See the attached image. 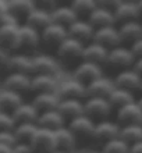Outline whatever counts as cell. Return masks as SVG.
I'll use <instances>...</instances> for the list:
<instances>
[{"mask_svg":"<svg viewBox=\"0 0 142 153\" xmlns=\"http://www.w3.org/2000/svg\"><path fill=\"white\" fill-rule=\"evenodd\" d=\"M52 16V22L57 25H61L64 28H68L71 24H74L75 21L78 20L74 10L71 8L70 4H65V6H56V7L52 10L50 13Z\"/></svg>","mask_w":142,"mask_h":153,"instance_id":"obj_29","label":"cell"},{"mask_svg":"<svg viewBox=\"0 0 142 153\" xmlns=\"http://www.w3.org/2000/svg\"><path fill=\"white\" fill-rule=\"evenodd\" d=\"M60 82L56 75H32L31 76V92L39 93H57Z\"/></svg>","mask_w":142,"mask_h":153,"instance_id":"obj_17","label":"cell"},{"mask_svg":"<svg viewBox=\"0 0 142 153\" xmlns=\"http://www.w3.org/2000/svg\"><path fill=\"white\" fill-rule=\"evenodd\" d=\"M25 25H28L31 28H33L38 32H42L45 28H48L49 25L52 24V16L50 11L45 10L41 7H35L32 11L29 13V16L25 18L24 21Z\"/></svg>","mask_w":142,"mask_h":153,"instance_id":"obj_20","label":"cell"},{"mask_svg":"<svg viewBox=\"0 0 142 153\" xmlns=\"http://www.w3.org/2000/svg\"><path fill=\"white\" fill-rule=\"evenodd\" d=\"M118 137H120V125H118V123L105 120V121H99V123L95 124L94 139L102 142L103 145H105L106 142H109Z\"/></svg>","mask_w":142,"mask_h":153,"instance_id":"obj_19","label":"cell"},{"mask_svg":"<svg viewBox=\"0 0 142 153\" xmlns=\"http://www.w3.org/2000/svg\"><path fill=\"white\" fill-rule=\"evenodd\" d=\"M36 7L33 0H8L7 11L14 20L20 24V20H24L29 16V13Z\"/></svg>","mask_w":142,"mask_h":153,"instance_id":"obj_21","label":"cell"},{"mask_svg":"<svg viewBox=\"0 0 142 153\" xmlns=\"http://www.w3.org/2000/svg\"><path fill=\"white\" fill-rule=\"evenodd\" d=\"M18 32L20 24L17 22H4L0 25V48L7 52L18 50Z\"/></svg>","mask_w":142,"mask_h":153,"instance_id":"obj_11","label":"cell"},{"mask_svg":"<svg viewBox=\"0 0 142 153\" xmlns=\"http://www.w3.org/2000/svg\"><path fill=\"white\" fill-rule=\"evenodd\" d=\"M120 138L130 146L142 141V124H131L120 127Z\"/></svg>","mask_w":142,"mask_h":153,"instance_id":"obj_36","label":"cell"},{"mask_svg":"<svg viewBox=\"0 0 142 153\" xmlns=\"http://www.w3.org/2000/svg\"><path fill=\"white\" fill-rule=\"evenodd\" d=\"M31 103L36 109L38 113L42 114L46 113V111L57 110L59 103H60V97H59L57 93H39V95L33 96Z\"/></svg>","mask_w":142,"mask_h":153,"instance_id":"obj_26","label":"cell"},{"mask_svg":"<svg viewBox=\"0 0 142 153\" xmlns=\"http://www.w3.org/2000/svg\"><path fill=\"white\" fill-rule=\"evenodd\" d=\"M137 102H138V105H139V107H141V109H142V96H141V97H139V100H137Z\"/></svg>","mask_w":142,"mask_h":153,"instance_id":"obj_49","label":"cell"},{"mask_svg":"<svg viewBox=\"0 0 142 153\" xmlns=\"http://www.w3.org/2000/svg\"><path fill=\"white\" fill-rule=\"evenodd\" d=\"M102 152L103 153H130V145L118 137L109 142H106L103 145V148H102Z\"/></svg>","mask_w":142,"mask_h":153,"instance_id":"obj_38","label":"cell"},{"mask_svg":"<svg viewBox=\"0 0 142 153\" xmlns=\"http://www.w3.org/2000/svg\"><path fill=\"white\" fill-rule=\"evenodd\" d=\"M10 57H11V53L0 48V75L1 74L7 75L10 73V70H8L10 68Z\"/></svg>","mask_w":142,"mask_h":153,"instance_id":"obj_40","label":"cell"},{"mask_svg":"<svg viewBox=\"0 0 142 153\" xmlns=\"http://www.w3.org/2000/svg\"><path fill=\"white\" fill-rule=\"evenodd\" d=\"M59 61L56 57L49 54H36L32 56V75H57Z\"/></svg>","mask_w":142,"mask_h":153,"instance_id":"obj_12","label":"cell"},{"mask_svg":"<svg viewBox=\"0 0 142 153\" xmlns=\"http://www.w3.org/2000/svg\"><path fill=\"white\" fill-rule=\"evenodd\" d=\"M117 121L118 125H131V124H142V109L139 107L138 102L135 100L130 105L124 106L117 110Z\"/></svg>","mask_w":142,"mask_h":153,"instance_id":"obj_18","label":"cell"},{"mask_svg":"<svg viewBox=\"0 0 142 153\" xmlns=\"http://www.w3.org/2000/svg\"><path fill=\"white\" fill-rule=\"evenodd\" d=\"M0 153H13V148H10V146L0 145Z\"/></svg>","mask_w":142,"mask_h":153,"instance_id":"obj_47","label":"cell"},{"mask_svg":"<svg viewBox=\"0 0 142 153\" xmlns=\"http://www.w3.org/2000/svg\"><path fill=\"white\" fill-rule=\"evenodd\" d=\"M67 32L70 38L81 42L82 45H86L94 40L95 28L88 22V20H77L67 28Z\"/></svg>","mask_w":142,"mask_h":153,"instance_id":"obj_16","label":"cell"},{"mask_svg":"<svg viewBox=\"0 0 142 153\" xmlns=\"http://www.w3.org/2000/svg\"><path fill=\"white\" fill-rule=\"evenodd\" d=\"M130 153H142V141L130 146Z\"/></svg>","mask_w":142,"mask_h":153,"instance_id":"obj_46","label":"cell"},{"mask_svg":"<svg viewBox=\"0 0 142 153\" xmlns=\"http://www.w3.org/2000/svg\"><path fill=\"white\" fill-rule=\"evenodd\" d=\"M52 153H65V152H63V150H59V149H56V150H53Z\"/></svg>","mask_w":142,"mask_h":153,"instance_id":"obj_50","label":"cell"},{"mask_svg":"<svg viewBox=\"0 0 142 153\" xmlns=\"http://www.w3.org/2000/svg\"><path fill=\"white\" fill-rule=\"evenodd\" d=\"M109 56V50L100 45L89 42L84 46V52H82V61H89L97 65H103L107 61Z\"/></svg>","mask_w":142,"mask_h":153,"instance_id":"obj_22","label":"cell"},{"mask_svg":"<svg viewBox=\"0 0 142 153\" xmlns=\"http://www.w3.org/2000/svg\"><path fill=\"white\" fill-rule=\"evenodd\" d=\"M57 95L60 97V100L64 99H74V100H85L88 95H86V86L81 84L80 81L67 79L64 82H60L59 89H57Z\"/></svg>","mask_w":142,"mask_h":153,"instance_id":"obj_7","label":"cell"},{"mask_svg":"<svg viewBox=\"0 0 142 153\" xmlns=\"http://www.w3.org/2000/svg\"><path fill=\"white\" fill-rule=\"evenodd\" d=\"M65 123L67 121L64 120V117L61 116L57 110H52V111H46V113L39 114L36 121V125L39 128L43 129H49V131H57V129L65 127Z\"/></svg>","mask_w":142,"mask_h":153,"instance_id":"obj_25","label":"cell"},{"mask_svg":"<svg viewBox=\"0 0 142 153\" xmlns=\"http://www.w3.org/2000/svg\"><path fill=\"white\" fill-rule=\"evenodd\" d=\"M107 100H109L110 106H112L113 109L118 110V109H121V107H124V106L135 102V97H134V93L132 92L116 88L113 92L110 93V96L107 97Z\"/></svg>","mask_w":142,"mask_h":153,"instance_id":"obj_34","label":"cell"},{"mask_svg":"<svg viewBox=\"0 0 142 153\" xmlns=\"http://www.w3.org/2000/svg\"><path fill=\"white\" fill-rule=\"evenodd\" d=\"M114 89H116V86H114L113 79L103 75L86 86V95L92 97H105V99H107Z\"/></svg>","mask_w":142,"mask_h":153,"instance_id":"obj_23","label":"cell"},{"mask_svg":"<svg viewBox=\"0 0 142 153\" xmlns=\"http://www.w3.org/2000/svg\"><path fill=\"white\" fill-rule=\"evenodd\" d=\"M84 46L85 45H82L81 42H78V40L68 36L56 49L57 61L64 63V64H74V63L78 64V63H81Z\"/></svg>","mask_w":142,"mask_h":153,"instance_id":"obj_1","label":"cell"},{"mask_svg":"<svg viewBox=\"0 0 142 153\" xmlns=\"http://www.w3.org/2000/svg\"><path fill=\"white\" fill-rule=\"evenodd\" d=\"M17 143H18V142H17L13 131H4V132H0V145L14 148Z\"/></svg>","mask_w":142,"mask_h":153,"instance_id":"obj_41","label":"cell"},{"mask_svg":"<svg viewBox=\"0 0 142 153\" xmlns=\"http://www.w3.org/2000/svg\"><path fill=\"white\" fill-rule=\"evenodd\" d=\"M13 153H33L29 143H17L13 148Z\"/></svg>","mask_w":142,"mask_h":153,"instance_id":"obj_43","label":"cell"},{"mask_svg":"<svg viewBox=\"0 0 142 153\" xmlns=\"http://www.w3.org/2000/svg\"><path fill=\"white\" fill-rule=\"evenodd\" d=\"M130 49H131V52H132V54H134L135 60L137 59H142V38L131 45Z\"/></svg>","mask_w":142,"mask_h":153,"instance_id":"obj_42","label":"cell"},{"mask_svg":"<svg viewBox=\"0 0 142 153\" xmlns=\"http://www.w3.org/2000/svg\"><path fill=\"white\" fill-rule=\"evenodd\" d=\"M88 22H89L95 29L117 25L116 24V20H114V13L112 11V10H109V8L102 7V6H96L94 13H92L89 16V18H88Z\"/></svg>","mask_w":142,"mask_h":153,"instance_id":"obj_24","label":"cell"},{"mask_svg":"<svg viewBox=\"0 0 142 153\" xmlns=\"http://www.w3.org/2000/svg\"><path fill=\"white\" fill-rule=\"evenodd\" d=\"M41 45V32L35 31L28 25H20L18 32V50L24 52H33Z\"/></svg>","mask_w":142,"mask_h":153,"instance_id":"obj_15","label":"cell"},{"mask_svg":"<svg viewBox=\"0 0 142 153\" xmlns=\"http://www.w3.org/2000/svg\"><path fill=\"white\" fill-rule=\"evenodd\" d=\"M24 103L22 96L18 93H14L7 89H1L0 91V113H7L13 114L17 110L18 106Z\"/></svg>","mask_w":142,"mask_h":153,"instance_id":"obj_32","label":"cell"},{"mask_svg":"<svg viewBox=\"0 0 142 153\" xmlns=\"http://www.w3.org/2000/svg\"><path fill=\"white\" fill-rule=\"evenodd\" d=\"M96 153H103V152H102V150H100V152H96Z\"/></svg>","mask_w":142,"mask_h":153,"instance_id":"obj_52","label":"cell"},{"mask_svg":"<svg viewBox=\"0 0 142 153\" xmlns=\"http://www.w3.org/2000/svg\"><path fill=\"white\" fill-rule=\"evenodd\" d=\"M132 70H134L139 76H142V59H137V60H135L134 65H132Z\"/></svg>","mask_w":142,"mask_h":153,"instance_id":"obj_45","label":"cell"},{"mask_svg":"<svg viewBox=\"0 0 142 153\" xmlns=\"http://www.w3.org/2000/svg\"><path fill=\"white\" fill-rule=\"evenodd\" d=\"M117 28H118V33H120L121 45L128 43L131 46L134 42H137L138 39L142 38V22H139V21L121 24L118 25Z\"/></svg>","mask_w":142,"mask_h":153,"instance_id":"obj_27","label":"cell"},{"mask_svg":"<svg viewBox=\"0 0 142 153\" xmlns=\"http://www.w3.org/2000/svg\"><path fill=\"white\" fill-rule=\"evenodd\" d=\"M67 38H68L67 28L52 22L48 28H45L41 32V45H45L46 48L56 50Z\"/></svg>","mask_w":142,"mask_h":153,"instance_id":"obj_8","label":"cell"},{"mask_svg":"<svg viewBox=\"0 0 142 153\" xmlns=\"http://www.w3.org/2000/svg\"><path fill=\"white\" fill-rule=\"evenodd\" d=\"M10 73L32 75V56L27 53H14L10 57Z\"/></svg>","mask_w":142,"mask_h":153,"instance_id":"obj_31","label":"cell"},{"mask_svg":"<svg viewBox=\"0 0 142 153\" xmlns=\"http://www.w3.org/2000/svg\"><path fill=\"white\" fill-rule=\"evenodd\" d=\"M8 16V11H7V1L4 0H0V24L3 22V20L6 17Z\"/></svg>","mask_w":142,"mask_h":153,"instance_id":"obj_44","label":"cell"},{"mask_svg":"<svg viewBox=\"0 0 142 153\" xmlns=\"http://www.w3.org/2000/svg\"><path fill=\"white\" fill-rule=\"evenodd\" d=\"M134 63H135V57L132 54V52H131L130 46H124V45H120L117 48L110 49L107 61H106V64L112 65L113 68H118V71L132 68Z\"/></svg>","mask_w":142,"mask_h":153,"instance_id":"obj_4","label":"cell"},{"mask_svg":"<svg viewBox=\"0 0 142 153\" xmlns=\"http://www.w3.org/2000/svg\"><path fill=\"white\" fill-rule=\"evenodd\" d=\"M13 120L16 123V125L20 124H36L39 113L36 111V109L32 106V103H22L21 106L17 107V110L11 114Z\"/></svg>","mask_w":142,"mask_h":153,"instance_id":"obj_28","label":"cell"},{"mask_svg":"<svg viewBox=\"0 0 142 153\" xmlns=\"http://www.w3.org/2000/svg\"><path fill=\"white\" fill-rule=\"evenodd\" d=\"M31 76L32 75L20 73H8L7 75H4L3 89L11 91L22 96L24 93L31 92Z\"/></svg>","mask_w":142,"mask_h":153,"instance_id":"obj_10","label":"cell"},{"mask_svg":"<svg viewBox=\"0 0 142 153\" xmlns=\"http://www.w3.org/2000/svg\"><path fill=\"white\" fill-rule=\"evenodd\" d=\"M57 111L64 117L65 121H71L84 114V100H74V99L60 100Z\"/></svg>","mask_w":142,"mask_h":153,"instance_id":"obj_30","label":"cell"},{"mask_svg":"<svg viewBox=\"0 0 142 153\" xmlns=\"http://www.w3.org/2000/svg\"><path fill=\"white\" fill-rule=\"evenodd\" d=\"M103 76V68L102 65L94 64L89 61H81L75 65V68L73 71V78L80 81L81 84H84L85 86L94 82L95 79Z\"/></svg>","mask_w":142,"mask_h":153,"instance_id":"obj_5","label":"cell"},{"mask_svg":"<svg viewBox=\"0 0 142 153\" xmlns=\"http://www.w3.org/2000/svg\"><path fill=\"white\" fill-rule=\"evenodd\" d=\"M112 110H113V107L110 106L109 100L105 99V97L88 96L84 100V114L86 117H89L95 123L107 120Z\"/></svg>","mask_w":142,"mask_h":153,"instance_id":"obj_2","label":"cell"},{"mask_svg":"<svg viewBox=\"0 0 142 153\" xmlns=\"http://www.w3.org/2000/svg\"><path fill=\"white\" fill-rule=\"evenodd\" d=\"M95 121H92L89 117H86L85 114L74 118V120L68 121V129L73 132L77 142H88L91 139H94V132H95Z\"/></svg>","mask_w":142,"mask_h":153,"instance_id":"obj_3","label":"cell"},{"mask_svg":"<svg viewBox=\"0 0 142 153\" xmlns=\"http://www.w3.org/2000/svg\"><path fill=\"white\" fill-rule=\"evenodd\" d=\"M92 42L100 45V46L106 48L107 50L120 46L121 40H120V33H118L117 25L95 29V35H94V40Z\"/></svg>","mask_w":142,"mask_h":153,"instance_id":"obj_13","label":"cell"},{"mask_svg":"<svg viewBox=\"0 0 142 153\" xmlns=\"http://www.w3.org/2000/svg\"><path fill=\"white\" fill-rule=\"evenodd\" d=\"M14 128H16V123L13 120L11 114L0 113V132H4V131H14Z\"/></svg>","mask_w":142,"mask_h":153,"instance_id":"obj_39","label":"cell"},{"mask_svg":"<svg viewBox=\"0 0 142 153\" xmlns=\"http://www.w3.org/2000/svg\"><path fill=\"white\" fill-rule=\"evenodd\" d=\"M54 141H56V149L63 150L65 153H70L77 145V139L67 125L54 131Z\"/></svg>","mask_w":142,"mask_h":153,"instance_id":"obj_33","label":"cell"},{"mask_svg":"<svg viewBox=\"0 0 142 153\" xmlns=\"http://www.w3.org/2000/svg\"><path fill=\"white\" fill-rule=\"evenodd\" d=\"M113 13L117 25L132 22V21H139V18H141V10H139L137 1H124V0H121L120 4L114 8Z\"/></svg>","mask_w":142,"mask_h":153,"instance_id":"obj_9","label":"cell"},{"mask_svg":"<svg viewBox=\"0 0 142 153\" xmlns=\"http://www.w3.org/2000/svg\"><path fill=\"white\" fill-rule=\"evenodd\" d=\"M38 129L36 124H20L14 128V137L18 143H29Z\"/></svg>","mask_w":142,"mask_h":153,"instance_id":"obj_37","label":"cell"},{"mask_svg":"<svg viewBox=\"0 0 142 153\" xmlns=\"http://www.w3.org/2000/svg\"><path fill=\"white\" fill-rule=\"evenodd\" d=\"M139 91H141V92H142V82H141V88H139Z\"/></svg>","mask_w":142,"mask_h":153,"instance_id":"obj_51","label":"cell"},{"mask_svg":"<svg viewBox=\"0 0 142 153\" xmlns=\"http://www.w3.org/2000/svg\"><path fill=\"white\" fill-rule=\"evenodd\" d=\"M137 3H138V7H139V10H141V16H142V0H138Z\"/></svg>","mask_w":142,"mask_h":153,"instance_id":"obj_48","label":"cell"},{"mask_svg":"<svg viewBox=\"0 0 142 153\" xmlns=\"http://www.w3.org/2000/svg\"><path fill=\"white\" fill-rule=\"evenodd\" d=\"M113 82L116 88L124 89L128 92H134V91H138L141 88L142 76H139L132 68H127L118 71L114 76Z\"/></svg>","mask_w":142,"mask_h":153,"instance_id":"obj_14","label":"cell"},{"mask_svg":"<svg viewBox=\"0 0 142 153\" xmlns=\"http://www.w3.org/2000/svg\"><path fill=\"white\" fill-rule=\"evenodd\" d=\"M29 146L32 148L33 153H52L53 150H56L54 132L38 127L36 132L29 142Z\"/></svg>","mask_w":142,"mask_h":153,"instance_id":"obj_6","label":"cell"},{"mask_svg":"<svg viewBox=\"0 0 142 153\" xmlns=\"http://www.w3.org/2000/svg\"><path fill=\"white\" fill-rule=\"evenodd\" d=\"M78 20H88L89 16L96 8V0H73L70 3Z\"/></svg>","mask_w":142,"mask_h":153,"instance_id":"obj_35","label":"cell"}]
</instances>
